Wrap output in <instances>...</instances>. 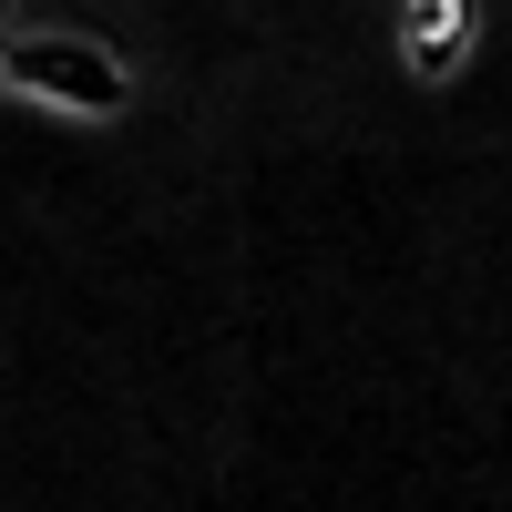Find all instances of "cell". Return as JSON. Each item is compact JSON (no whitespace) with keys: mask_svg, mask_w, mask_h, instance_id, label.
<instances>
[{"mask_svg":"<svg viewBox=\"0 0 512 512\" xmlns=\"http://www.w3.org/2000/svg\"><path fill=\"white\" fill-rule=\"evenodd\" d=\"M0 93H31V103H62V113H123L134 103V82L123 62L103 52L93 31H11L0 21Z\"/></svg>","mask_w":512,"mask_h":512,"instance_id":"6da1fadb","label":"cell"}]
</instances>
